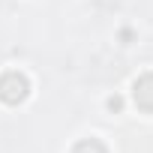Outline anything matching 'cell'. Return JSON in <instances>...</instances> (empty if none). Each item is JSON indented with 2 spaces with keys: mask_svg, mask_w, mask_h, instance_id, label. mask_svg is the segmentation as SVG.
<instances>
[{
  "mask_svg": "<svg viewBox=\"0 0 153 153\" xmlns=\"http://www.w3.org/2000/svg\"><path fill=\"white\" fill-rule=\"evenodd\" d=\"M30 93V81H27V75L18 72V69H9L0 75V99H3L6 105H18L24 102Z\"/></svg>",
  "mask_w": 153,
  "mask_h": 153,
  "instance_id": "6da1fadb",
  "label": "cell"
},
{
  "mask_svg": "<svg viewBox=\"0 0 153 153\" xmlns=\"http://www.w3.org/2000/svg\"><path fill=\"white\" fill-rule=\"evenodd\" d=\"M132 99L144 114H153V72H144L132 84Z\"/></svg>",
  "mask_w": 153,
  "mask_h": 153,
  "instance_id": "7a4b0ae2",
  "label": "cell"
},
{
  "mask_svg": "<svg viewBox=\"0 0 153 153\" xmlns=\"http://www.w3.org/2000/svg\"><path fill=\"white\" fill-rule=\"evenodd\" d=\"M72 153H108V150L99 138H84V141H78L72 147Z\"/></svg>",
  "mask_w": 153,
  "mask_h": 153,
  "instance_id": "3957f363",
  "label": "cell"
}]
</instances>
